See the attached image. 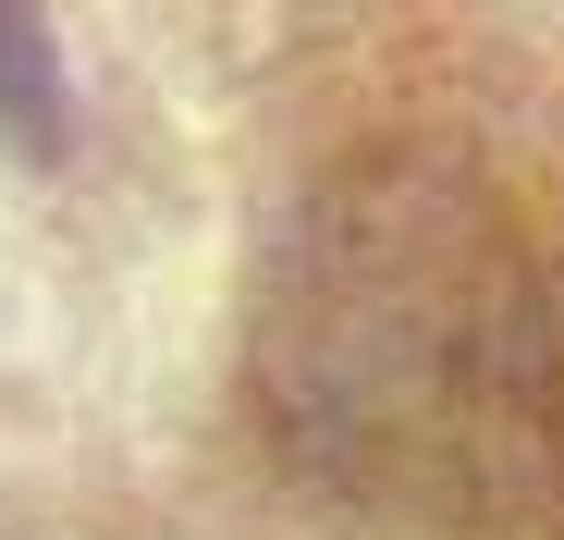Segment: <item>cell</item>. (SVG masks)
Returning <instances> with one entry per match:
<instances>
[{"label":"cell","instance_id":"1","mask_svg":"<svg viewBox=\"0 0 564 540\" xmlns=\"http://www.w3.org/2000/svg\"><path fill=\"white\" fill-rule=\"evenodd\" d=\"M246 393L393 540H564V197L466 136L344 148L258 258Z\"/></svg>","mask_w":564,"mask_h":540}]
</instances>
